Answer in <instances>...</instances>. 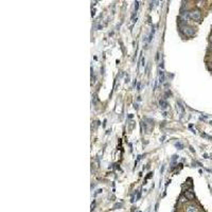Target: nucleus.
I'll return each mask as SVG.
<instances>
[{
	"label": "nucleus",
	"mask_w": 212,
	"mask_h": 212,
	"mask_svg": "<svg viewBox=\"0 0 212 212\" xmlns=\"http://www.w3.org/2000/svg\"><path fill=\"white\" fill-rule=\"evenodd\" d=\"M189 16H190L191 19H193L195 21H198L202 18V13H200V11L198 9H194V10L189 12Z\"/></svg>",
	"instance_id": "obj_1"
},
{
	"label": "nucleus",
	"mask_w": 212,
	"mask_h": 212,
	"mask_svg": "<svg viewBox=\"0 0 212 212\" xmlns=\"http://www.w3.org/2000/svg\"><path fill=\"white\" fill-rule=\"evenodd\" d=\"M180 30H181L182 33L186 34V36H192V35H194V33H195L194 28H192V26H189V25H183V26H181Z\"/></svg>",
	"instance_id": "obj_2"
},
{
	"label": "nucleus",
	"mask_w": 212,
	"mask_h": 212,
	"mask_svg": "<svg viewBox=\"0 0 212 212\" xmlns=\"http://www.w3.org/2000/svg\"><path fill=\"white\" fill-rule=\"evenodd\" d=\"M159 105H160V108L162 110H165L168 107V103H167V101L165 99H160V100H159Z\"/></svg>",
	"instance_id": "obj_3"
},
{
	"label": "nucleus",
	"mask_w": 212,
	"mask_h": 212,
	"mask_svg": "<svg viewBox=\"0 0 212 212\" xmlns=\"http://www.w3.org/2000/svg\"><path fill=\"white\" fill-rule=\"evenodd\" d=\"M177 112H179L180 116H182V115L184 114V109H183L182 105H181V104H180L179 102H177Z\"/></svg>",
	"instance_id": "obj_4"
},
{
	"label": "nucleus",
	"mask_w": 212,
	"mask_h": 212,
	"mask_svg": "<svg viewBox=\"0 0 212 212\" xmlns=\"http://www.w3.org/2000/svg\"><path fill=\"white\" fill-rule=\"evenodd\" d=\"M159 82L160 83L165 82V72H163V70H159Z\"/></svg>",
	"instance_id": "obj_5"
},
{
	"label": "nucleus",
	"mask_w": 212,
	"mask_h": 212,
	"mask_svg": "<svg viewBox=\"0 0 212 212\" xmlns=\"http://www.w3.org/2000/svg\"><path fill=\"white\" fill-rule=\"evenodd\" d=\"M186 196H187L189 199H193V198H194V194H193V192H191V191H189V192L186 193Z\"/></svg>",
	"instance_id": "obj_6"
},
{
	"label": "nucleus",
	"mask_w": 212,
	"mask_h": 212,
	"mask_svg": "<svg viewBox=\"0 0 212 212\" xmlns=\"http://www.w3.org/2000/svg\"><path fill=\"white\" fill-rule=\"evenodd\" d=\"M196 211H197L196 208L193 207V206H190V207H188V209H187V212H196Z\"/></svg>",
	"instance_id": "obj_7"
},
{
	"label": "nucleus",
	"mask_w": 212,
	"mask_h": 212,
	"mask_svg": "<svg viewBox=\"0 0 212 212\" xmlns=\"http://www.w3.org/2000/svg\"><path fill=\"white\" fill-rule=\"evenodd\" d=\"M175 146H176V147H179V150H182V149H183V145H182V143H180V142H176V143H175Z\"/></svg>",
	"instance_id": "obj_8"
},
{
	"label": "nucleus",
	"mask_w": 212,
	"mask_h": 212,
	"mask_svg": "<svg viewBox=\"0 0 212 212\" xmlns=\"http://www.w3.org/2000/svg\"><path fill=\"white\" fill-rule=\"evenodd\" d=\"M138 7H139V2L136 1V2H135V10H136V11L138 10Z\"/></svg>",
	"instance_id": "obj_9"
},
{
	"label": "nucleus",
	"mask_w": 212,
	"mask_h": 212,
	"mask_svg": "<svg viewBox=\"0 0 212 212\" xmlns=\"http://www.w3.org/2000/svg\"><path fill=\"white\" fill-rule=\"evenodd\" d=\"M144 63H145V60H144V59H142V65H143V66H144Z\"/></svg>",
	"instance_id": "obj_10"
},
{
	"label": "nucleus",
	"mask_w": 212,
	"mask_h": 212,
	"mask_svg": "<svg viewBox=\"0 0 212 212\" xmlns=\"http://www.w3.org/2000/svg\"><path fill=\"white\" fill-rule=\"evenodd\" d=\"M210 123H211V125H212V121H211V122H210Z\"/></svg>",
	"instance_id": "obj_11"
}]
</instances>
